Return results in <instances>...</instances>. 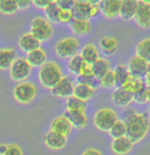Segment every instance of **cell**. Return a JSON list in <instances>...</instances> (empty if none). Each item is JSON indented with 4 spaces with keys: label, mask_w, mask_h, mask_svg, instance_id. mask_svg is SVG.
Listing matches in <instances>:
<instances>
[{
    "label": "cell",
    "mask_w": 150,
    "mask_h": 155,
    "mask_svg": "<svg viewBox=\"0 0 150 155\" xmlns=\"http://www.w3.org/2000/svg\"><path fill=\"white\" fill-rule=\"evenodd\" d=\"M124 121L127 128L126 137L129 138L133 144L141 142L148 134L150 120L145 113L132 112L128 114Z\"/></svg>",
    "instance_id": "obj_1"
},
{
    "label": "cell",
    "mask_w": 150,
    "mask_h": 155,
    "mask_svg": "<svg viewBox=\"0 0 150 155\" xmlns=\"http://www.w3.org/2000/svg\"><path fill=\"white\" fill-rule=\"evenodd\" d=\"M38 77L43 87L52 89L62 80L63 76L62 68L56 62L46 61L39 70Z\"/></svg>",
    "instance_id": "obj_2"
},
{
    "label": "cell",
    "mask_w": 150,
    "mask_h": 155,
    "mask_svg": "<svg viewBox=\"0 0 150 155\" xmlns=\"http://www.w3.org/2000/svg\"><path fill=\"white\" fill-rule=\"evenodd\" d=\"M118 120V114L112 108L104 107L97 110L93 117V124L96 129L101 132H107L113 126V124Z\"/></svg>",
    "instance_id": "obj_3"
},
{
    "label": "cell",
    "mask_w": 150,
    "mask_h": 155,
    "mask_svg": "<svg viewBox=\"0 0 150 155\" xmlns=\"http://www.w3.org/2000/svg\"><path fill=\"white\" fill-rule=\"evenodd\" d=\"M31 34L40 42L49 40L53 35V28L51 23L42 16H36L31 21Z\"/></svg>",
    "instance_id": "obj_4"
},
{
    "label": "cell",
    "mask_w": 150,
    "mask_h": 155,
    "mask_svg": "<svg viewBox=\"0 0 150 155\" xmlns=\"http://www.w3.org/2000/svg\"><path fill=\"white\" fill-rule=\"evenodd\" d=\"M55 53L60 58H71L80 50V41L76 37H66L55 44Z\"/></svg>",
    "instance_id": "obj_5"
},
{
    "label": "cell",
    "mask_w": 150,
    "mask_h": 155,
    "mask_svg": "<svg viewBox=\"0 0 150 155\" xmlns=\"http://www.w3.org/2000/svg\"><path fill=\"white\" fill-rule=\"evenodd\" d=\"M37 95V87L32 82H21L13 89V97L22 104H28L32 102Z\"/></svg>",
    "instance_id": "obj_6"
},
{
    "label": "cell",
    "mask_w": 150,
    "mask_h": 155,
    "mask_svg": "<svg viewBox=\"0 0 150 155\" xmlns=\"http://www.w3.org/2000/svg\"><path fill=\"white\" fill-rule=\"evenodd\" d=\"M32 71V66L27 61L26 58H15L9 68L10 78L16 82H25L29 78Z\"/></svg>",
    "instance_id": "obj_7"
},
{
    "label": "cell",
    "mask_w": 150,
    "mask_h": 155,
    "mask_svg": "<svg viewBox=\"0 0 150 155\" xmlns=\"http://www.w3.org/2000/svg\"><path fill=\"white\" fill-rule=\"evenodd\" d=\"M136 25L141 29H149L150 28V1H138L137 8L134 15Z\"/></svg>",
    "instance_id": "obj_8"
},
{
    "label": "cell",
    "mask_w": 150,
    "mask_h": 155,
    "mask_svg": "<svg viewBox=\"0 0 150 155\" xmlns=\"http://www.w3.org/2000/svg\"><path fill=\"white\" fill-rule=\"evenodd\" d=\"M127 68L132 77L143 80V78L146 76L147 71H148V61L137 56V55H134L128 61Z\"/></svg>",
    "instance_id": "obj_9"
},
{
    "label": "cell",
    "mask_w": 150,
    "mask_h": 155,
    "mask_svg": "<svg viewBox=\"0 0 150 155\" xmlns=\"http://www.w3.org/2000/svg\"><path fill=\"white\" fill-rule=\"evenodd\" d=\"M75 88V83L72 77L63 76L59 82L51 89V92L54 96L60 98H68L73 96Z\"/></svg>",
    "instance_id": "obj_10"
},
{
    "label": "cell",
    "mask_w": 150,
    "mask_h": 155,
    "mask_svg": "<svg viewBox=\"0 0 150 155\" xmlns=\"http://www.w3.org/2000/svg\"><path fill=\"white\" fill-rule=\"evenodd\" d=\"M122 0H101L99 1L100 13L108 19H113L118 16Z\"/></svg>",
    "instance_id": "obj_11"
},
{
    "label": "cell",
    "mask_w": 150,
    "mask_h": 155,
    "mask_svg": "<svg viewBox=\"0 0 150 155\" xmlns=\"http://www.w3.org/2000/svg\"><path fill=\"white\" fill-rule=\"evenodd\" d=\"M72 130H73V126L65 115L57 116L50 124V131L62 135L63 137H68L71 134Z\"/></svg>",
    "instance_id": "obj_12"
},
{
    "label": "cell",
    "mask_w": 150,
    "mask_h": 155,
    "mask_svg": "<svg viewBox=\"0 0 150 155\" xmlns=\"http://www.w3.org/2000/svg\"><path fill=\"white\" fill-rule=\"evenodd\" d=\"M66 137L56 134V133L49 131L44 136V143L48 148L52 150H60L66 146Z\"/></svg>",
    "instance_id": "obj_13"
},
{
    "label": "cell",
    "mask_w": 150,
    "mask_h": 155,
    "mask_svg": "<svg viewBox=\"0 0 150 155\" xmlns=\"http://www.w3.org/2000/svg\"><path fill=\"white\" fill-rule=\"evenodd\" d=\"M112 150L116 155H126L132 151L134 144L127 137H122L118 139H113L110 144Z\"/></svg>",
    "instance_id": "obj_14"
},
{
    "label": "cell",
    "mask_w": 150,
    "mask_h": 155,
    "mask_svg": "<svg viewBox=\"0 0 150 155\" xmlns=\"http://www.w3.org/2000/svg\"><path fill=\"white\" fill-rule=\"evenodd\" d=\"M18 46L21 47L23 51L29 53V52L34 51L36 49L41 48V42L31 33H26L18 38Z\"/></svg>",
    "instance_id": "obj_15"
},
{
    "label": "cell",
    "mask_w": 150,
    "mask_h": 155,
    "mask_svg": "<svg viewBox=\"0 0 150 155\" xmlns=\"http://www.w3.org/2000/svg\"><path fill=\"white\" fill-rule=\"evenodd\" d=\"M113 104L118 107H126L133 102V94L128 92L122 87L115 88L112 94Z\"/></svg>",
    "instance_id": "obj_16"
},
{
    "label": "cell",
    "mask_w": 150,
    "mask_h": 155,
    "mask_svg": "<svg viewBox=\"0 0 150 155\" xmlns=\"http://www.w3.org/2000/svg\"><path fill=\"white\" fill-rule=\"evenodd\" d=\"M138 1L136 0H122L118 16L125 21H132L134 18Z\"/></svg>",
    "instance_id": "obj_17"
},
{
    "label": "cell",
    "mask_w": 150,
    "mask_h": 155,
    "mask_svg": "<svg viewBox=\"0 0 150 155\" xmlns=\"http://www.w3.org/2000/svg\"><path fill=\"white\" fill-rule=\"evenodd\" d=\"M74 18L78 19H90L91 18V3L90 1L79 0L75 1L73 7Z\"/></svg>",
    "instance_id": "obj_18"
},
{
    "label": "cell",
    "mask_w": 150,
    "mask_h": 155,
    "mask_svg": "<svg viewBox=\"0 0 150 155\" xmlns=\"http://www.w3.org/2000/svg\"><path fill=\"white\" fill-rule=\"evenodd\" d=\"M80 56L82 57L83 61L92 65L96 60H98L99 56V50L93 43H87L86 45L81 49Z\"/></svg>",
    "instance_id": "obj_19"
},
{
    "label": "cell",
    "mask_w": 150,
    "mask_h": 155,
    "mask_svg": "<svg viewBox=\"0 0 150 155\" xmlns=\"http://www.w3.org/2000/svg\"><path fill=\"white\" fill-rule=\"evenodd\" d=\"M69 26H71V29L74 32V34H76L78 36L87 35L91 32V29H92V26H91V23L89 19L74 18L71 21Z\"/></svg>",
    "instance_id": "obj_20"
},
{
    "label": "cell",
    "mask_w": 150,
    "mask_h": 155,
    "mask_svg": "<svg viewBox=\"0 0 150 155\" xmlns=\"http://www.w3.org/2000/svg\"><path fill=\"white\" fill-rule=\"evenodd\" d=\"M99 45L102 52L106 55H113L118 49V39L112 36H105L99 41Z\"/></svg>",
    "instance_id": "obj_21"
},
{
    "label": "cell",
    "mask_w": 150,
    "mask_h": 155,
    "mask_svg": "<svg viewBox=\"0 0 150 155\" xmlns=\"http://www.w3.org/2000/svg\"><path fill=\"white\" fill-rule=\"evenodd\" d=\"M63 115L68 118L71 124L73 126V128L75 127L76 129H83V128H85L88 124V117L85 112L65 111Z\"/></svg>",
    "instance_id": "obj_22"
},
{
    "label": "cell",
    "mask_w": 150,
    "mask_h": 155,
    "mask_svg": "<svg viewBox=\"0 0 150 155\" xmlns=\"http://www.w3.org/2000/svg\"><path fill=\"white\" fill-rule=\"evenodd\" d=\"M15 60V50L12 47L0 49V70L5 71L10 68Z\"/></svg>",
    "instance_id": "obj_23"
},
{
    "label": "cell",
    "mask_w": 150,
    "mask_h": 155,
    "mask_svg": "<svg viewBox=\"0 0 150 155\" xmlns=\"http://www.w3.org/2000/svg\"><path fill=\"white\" fill-rule=\"evenodd\" d=\"M46 52L42 48L36 49V50L29 52L27 54V61L30 63V65L34 68H41L46 62Z\"/></svg>",
    "instance_id": "obj_24"
},
{
    "label": "cell",
    "mask_w": 150,
    "mask_h": 155,
    "mask_svg": "<svg viewBox=\"0 0 150 155\" xmlns=\"http://www.w3.org/2000/svg\"><path fill=\"white\" fill-rule=\"evenodd\" d=\"M95 93H96V89H93V88L83 84H77L75 85L73 96H75L76 98L80 99L82 101L87 102L95 95Z\"/></svg>",
    "instance_id": "obj_25"
},
{
    "label": "cell",
    "mask_w": 150,
    "mask_h": 155,
    "mask_svg": "<svg viewBox=\"0 0 150 155\" xmlns=\"http://www.w3.org/2000/svg\"><path fill=\"white\" fill-rule=\"evenodd\" d=\"M91 68H92L93 76L95 77L97 80H99L100 78L103 77L108 71L112 70V68H110V62L108 61L106 58H99L98 60H96V61L91 65Z\"/></svg>",
    "instance_id": "obj_26"
},
{
    "label": "cell",
    "mask_w": 150,
    "mask_h": 155,
    "mask_svg": "<svg viewBox=\"0 0 150 155\" xmlns=\"http://www.w3.org/2000/svg\"><path fill=\"white\" fill-rule=\"evenodd\" d=\"M86 108H87V102L80 100L75 96L68 97V100H66V111L85 112Z\"/></svg>",
    "instance_id": "obj_27"
},
{
    "label": "cell",
    "mask_w": 150,
    "mask_h": 155,
    "mask_svg": "<svg viewBox=\"0 0 150 155\" xmlns=\"http://www.w3.org/2000/svg\"><path fill=\"white\" fill-rule=\"evenodd\" d=\"M112 71H113V74H115L116 88L122 87L130 76L129 71H128V68H127V65L118 64L115 68V70H112Z\"/></svg>",
    "instance_id": "obj_28"
},
{
    "label": "cell",
    "mask_w": 150,
    "mask_h": 155,
    "mask_svg": "<svg viewBox=\"0 0 150 155\" xmlns=\"http://www.w3.org/2000/svg\"><path fill=\"white\" fill-rule=\"evenodd\" d=\"M136 55L145 59L146 61H150V37L143 39L138 43L136 46Z\"/></svg>",
    "instance_id": "obj_29"
},
{
    "label": "cell",
    "mask_w": 150,
    "mask_h": 155,
    "mask_svg": "<svg viewBox=\"0 0 150 155\" xmlns=\"http://www.w3.org/2000/svg\"><path fill=\"white\" fill-rule=\"evenodd\" d=\"M108 134L112 138V140L118 139V138H122V137H126L127 128H126L125 121L122 120H116L115 123L113 124V126L110 128L109 131H108Z\"/></svg>",
    "instance_id": "obj_30"
},
{
    "label": "cell",
    "mask_w": 150,
    "mask_h": 155,
    "mask_svg": "<svg viewBox=\"0 0 150 155\" xmlns=\"http://www.w3.org/2000/svg\"><path fill=\"white\" fill-rule=\"evenodd\" d=\"M143 85H144V82L142 79H138V78L132 77L131 74H130L129 78L127 79V81L125 82V84L122 86V88L128 91V92L134 94L135 92H137Z\"/></svg>",
    "instance_id": "obj_31"
},
{
    "label": "cell",
    "mask_w": 150,
    "mask_h": 155,
    "mask_svg": "<svg viewBox=\"0 0 150 155\" xmlns=\"http://www.w3.org/2000/svg\"><path fill=\"white\" fill-rule=\"evenodd\" d=\"M83 63H84V61H83L82 57L80 56V54H77L73 57L68 58V61L66 66H68V71H71L72 74L79 76L80 71H81V68L83 66Z\"/></svg>",
    "instance_id": "obj_32"
},
{
    "label": "cell",
    "mask_w": 150,
    "mask_h": 155,
    "mask_svg": "<svg viewBox=\"0 0 150 155\" xmlns=\"http://www.w3.org/2000/svg\"><path fill=\"white\" fill-rule=\"evenodd\" d=\"M59 7L57 6L56 2L55 1H51L50 3L47 5V7L44 9L45 12V15H46V19L49 21H52V23H58V13H59Z\"/></svg>",
    "instance_id": "obj_33"
},
{
    "label": "cell",
    "mask_w": 150,
    "mask_h": 155,
    "mask_svg": "<svg viewBox=\"0 0 150 155\" xmlns=\"http://www.w3.org/2000/svg\"><path fill=\"white\" fill-rule=\"evenodd\" d=\"M18 10L15 0H0V12L3 15H13Z\"/></svg>",
    "instance_id": "obj_34"
},
{
    "label": "cell",
    "mask_w": 150,
    "mask_h": 155,
    "mask_svg": "<svg viewBox=\"0 0 150 155\" xmlns=\"http://www.w3.org/2000/svg\"><path fill=\"white\" fill-rule=\"evenodd\" d=\"M133 101L138 104H144L148 102V87L145 84L137 92L133 94Z\"/></svg>",
    "instance_id": "obj_35"
},
{
    "label": "cell",
    "mask_w": 150,
    "mask_h": 155,
    "mask_svg": "<svg viewBox=\"0 0 150 155\" xmlns=\"http://www.w3.org/2000/svg\"><path fill=\"white\" fill-rule=\"evenodd\" d=\"M99 86L106 89L109 88H113L115 86V74H113V71L110 70L108 71L106 74H104L102 78L99 79Z\"/></svg>",
    "instance_id": "obj_36"
},
{
    "label": "cell",
    "mask_w": 150,
    "mask_h": 155,
    "mask_svg": "<svg viewBox=\"0 0 150 155\" xmlns=\"http://www.w3.org/2000/svg\"><path fill=\"white\" fill-rule=\"evenodd\" d=\"M77 82L78 84H83L89 87L96 89L99 86V80H97L94 76L91 77H84V76H78L77 77Z\"/></svg>",
    "instance_id": "obj_37"
},
{
    "label": "cell",
    "mask_w": 150,
    "mask_h": 155,
    "mask_svg": "<svg viewBox=\"0 0 150 155\" xmlns=\"http://www.w3.org/2000/svg\"><path fill=\"white\" fill-rule=\"evenodd\" d=\"M74 19L73 10H59L58 13V23L62 24H71V21Z\"/></svg>",
    "instance_id": "obj_38"
},
{
    "label": "cell",
    "mask_w": 150,
    "mask_h": 155,
    "mask_svg": "<svg viewBox=\"0 0 150 155\" xmlns=\"http://www.w3.org/2000/svg\"><path fill=\"white\" fill-rule=\"evenodd\" d=\"M4 155H23V149L16 143L8 144V148Z\"/></svg>",
    "instance_id": "obj_39"
},
{
    "label": "cell",
    "mask_w": 150,
    "mask_h": 155,
    "mask_svg": "<svg viewBox=\"0 0 150 155\" xmlns=\"http://www.w3.org/2000/svg\"><path fill=\"white\" fill-rule=\"evenodd\" d=\"M55 2H56L57 6L59 7V9L62 10H72L75 4V1L73 0H57Z\"/></svg>",
    "instance_id": "obj_40"
},
{
    "label": "cell",
    "mask_w": 150,
    "mask_h": 155,
    "mask_svg": "<svg viewBox=\"0 0 150 155\" xmlns=\"http://www.w3.org/2000/svg\"><path fill=\"white\" fill-rule=\"evenodd\" d=\"M79 76H84V77H91V76H93L91 64H88V63H86V62L83 63V66H82V68H81V71H80Z\"/></svg>",
    "instance_id": "obj_41"
},
{
    "label": "cell",
    "mask_w": 150,
    "mask_h": 155,
    "mask_svg": "<svg viewBox=\"0 0 150 155\" xmlns=\"http://www.w3.org/2000/svg\"><path fill=\"white\" fill-rule=\"evenodd\" d=\"M91 3V18L97 16L100 13L99 1H90Z\"/></svg>",
    "instance_id": "obj_42"
},
{
    "label": "cell",
    "mask_w": 150,
    "mask_h": 155,
    "mask_svg": "<svg viewBox=\"0 0 150 155\" xmlns=\"http://www.w3.org/2000/svg\"><path fill=\"white\" fill-rule=\"evenodd\" d=\"M50 2H51V0H34V1H32V3L34 4L36 7L45 9L47 7V5H48Z\"/></svg>",
    "instance_id": "obj_43"
},
{
    "label": "cell",
    "mask_w": 150,
    "mask_h": 155,
    "mask_svg": "<svg viewBox=\"0 0 150 155\" xmlns=\"http://www.w3.org/2000/svg\"><path fill=\"white\" fill-rule=\"evenodd\" d=\"M16 4H18V9L19 8L21 9H25V8H28L32 4V1H30V0H18Z\"/></svg>",
    "instance_id": "obj_44"
},
{
    "label": "cell",
    "mask_w": 150,
    "mask_h": 155,
    "mask_svg": "<svg viewBox=\"0 0 150 155\" xmlns=\"http://www.w3.org/2000/svg\"><path fill=\"white\" fill-rule=\"evenodd\" d=\"M81 155H102V153L97 149L94 148H88L85 151H83V153Z\"/></svg>",
    "instance_id": "obj_45"
},
{
    "label": "cell",
    "mask_w": 150,
    "mask_h": 155,
    "mask_svg": "<svg viewBox=\"0 0 150 155\" xmlns=\"http://www.w3.org/2000/svg\"><path fill=\"white\" fill-rule=\"evenodd\" d=\"M8 148V144H0V155H4Z\"/></svg>",
    "instance_id": "obj_46"
},
{
    "label": "cell",
    "mask_w": 150,
    "mask_h": 155,
    "mask_svg": "<svg viewBox=\"0 0 150 155\" xmlns=\"http://www.w3.org/2000/svg\"><path fill=\"white\" fill-rule=\"evenodd\" d=\"M143 82L148 88L150 87V74H148V73L146 74V76L143 78Z\"/></svg>",
    "instance_id": "obj_47"
},
{
    "label": "cell",
    "mask_w": 150,
    "mask_h": 155,
    "mask_svg": "<svg viewBox=\"0 0 150 155\" xmlns=\"http://www.w3.org/2000/svg\"><path fill=\"white\" fill-rule=\"evenodd\" d=\"M148 102H150V87L148 88Z\"/></svg>",
    "instance_id": "obj_48"
},
{
    "label": "cell",
    "mask_w": 150,
    "mask_h": 155,
    "mask_svg": "<svg viewBox=\"0 0 150 155\" xmlns=\"http://www.w3.org/2000/svg\"><path fill=\"white\" fill-rule=\"evenodd\" d=\"M147 73L150 74V61L148 62V71H147Z\"/></svg>",
    "instance_id": "obj_49"
}]
</instances>
